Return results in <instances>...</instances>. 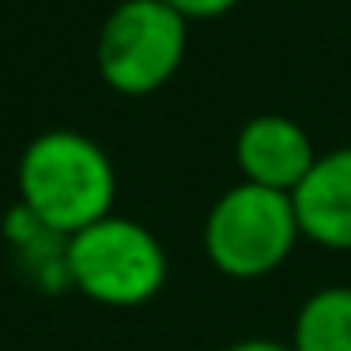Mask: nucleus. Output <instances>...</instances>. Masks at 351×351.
Masks as SVG:
<instances>
[{
  "label": "nucleus",
  "mask_w": 351,
  "mask_h": 351,
  "mask_svg": "<svg viewBox=\"0 0 351 351\" xmlns=\"http://www.w3.org/2000/svg\"><path fill=\"white\" fill-rule=\"evenodd\" d=\"M19 197L53 234L72 238L114 215V162L84 132L49 129L34 136L19 159Z\"/></svg>",
  "instance_id": "f257e3e1"
},
{
  "label": "nucleus",
  "mask_w": 351,
  "mask_h": 351,
  "mask_svg": "<svg viewBox=\"0 0 351 351\" xmlns=\"http://www.w3.org/2000/svg\"><path fill=\"white\" fill-rule=\"evenodd\" d=\"M302 238L295 197L238 182L215 197L204 219V253L215 272L230 280H261L287 265Z\"/></svg>",
  "instance_id": "f03ea898"
},
{
  "label": "nucleus",
  "mask_w": 351,
  "mask_h": 351,
  "mask_svg": "<svg viewBox=\"0 0 351 351\" xmlns=\"http://www.w3.org/2000/svg\"><path fill=\"white\" fill-rule=\"evenodd\" d=\"M69 283L102 306H144L167 283V250L136 219L106 215L64 238Z\"/></svg>",
  "instance_id": "7ed1b4c3"
},
{
  "label": "nucleus",
  "mask_w": 351,
  "mask_h": 351,
  "mask_svg": "<svg viewBox=\"0 0 351 351\" xmlns=\"http://www.w3.org/2000/svg\"><path fill=\"white\" fill-rule=\"evenodd\" d=\"M189 49V19L167 0H121L99 31V76L110 91L144 99L174 80Z\"/></svg>",
  "instance_id": "20e7f679"
},
{
  "label": "nucleus",
  "mask_w": 351,
  "mask_h": 351,
  "mask_svg": "<svg viewBox=\"0 0 351 351\" xmlns=\"http://www.w3.org/2000/svg\"><path fill=\"white\" fill-rule=\"evenodd\" d=\"M317 162L310 132L287 114H257L234 136V167L242 182L295 193Z\"/></svg>",
  "instance_id": "39448f33"
},
{
  "label": "nucleus",
  "mask_w": 351,
  "mask_h": 351,
  "mask_svg": "<svg viewBox=\"0 0 351 351\" xmlns=\"http://www.w3.org/2000/svg\"><path fill=\"white\" fill-rule=\"evenodd\" d=\"M291 197L302 238L325 250H351V147L317 155Z\"/></svg>",
  "instance_id": "423d86ee"
},
{
  "label": "nucleus",
  "mask_w": 351,
  "mask_h": 351,
  "mask_svg": "<svg viewBox=\"0 0 351 351\" xmlns=\"http://www.w3.org/2000/svg\"><path fill=\"white\" fill-rule=\"evenodd\" d=\"M295 351H351V287L332 283L298 306L291 328Z\"/></svg>",
  "instance_id": "0eeeda50"
},
{
  "label": "nucleus",
  "mask_w": 351,
  "mask_h": 351,
  "mask_svg": "<svg viewBox=\"0 0 351 351\" xmlns=\"http://www.w3.org/2000/svg\"><path fill=\"white\" fill-rule=\"evenodd\" d=\"M174 12H182L185 19H219V16H227L230 8H234L238 0H167Z\"/></svg>",
  "instance_id": "6e6552de"
},
{
  "label": "nucleus",
  "mask_w": 351,
  "mask_h": 351,
  "mask_svg": "<svg viewBox=\"0 0 351 351\" xmlns=\"http://www.w3.org/2000/svg\"><path fill=\"white\" fill-rule=\"evenodd\" d=\"M223 351H295V348L283 343V340H268V336H250V340H238Z\"/></svg>",
  "instance_id": "1a4fd4ad"
}]
</instances>
